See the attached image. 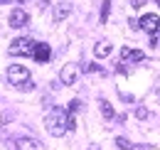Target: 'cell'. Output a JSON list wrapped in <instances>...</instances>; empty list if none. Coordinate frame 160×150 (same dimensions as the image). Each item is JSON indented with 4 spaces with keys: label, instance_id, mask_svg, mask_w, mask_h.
I'll list each match as a JSON object with an SVG mask.
<instances>
[{
    "label": "cell",
    "instance_id": "cell-7",
    "mask_svg": "<svg viewBox=\"0 0 160 150\" xmlns=\"http://www.w3.org/2000/svg\"><path fill=\"white\" fill-rule=\"evenodd\" d=\"M32 57H35L40 64L49 62V57H52V49H49V44H42V42H37V44H35V52H32Z\"/></svg>",
    "mask_w": 160,
    "mask_h": 150
},
{
    "label": "cell",
    "instance_id": "cell-18",
    "mask_svg": "<svg viewBox=\"0 0 160 150\" xmlns=\"http://www.w3.org/2000/svg\"><path fill=\"white\" fill-rule=\"evenodd\" d=\"M18 89H20V91H32V89H35V84H32V81H25V84L18 86Z\"/></svg>",
    "mask_w": 160,
    "mask_h": 150
},
{
    "label": "cell",
    "instance_id": "cell-21",
    "mask_svg": "<svg viewBox=\"0 0 160 150\" xmlns=\"http://www.w3.org/2000/svg\"><path fill=\"white\" fill-rule=\"evenodd\" d=\"M84 69H86V72H99V67H96V64H86Z\"/></svg>",
    "mask_w": 160,
    "mask_h": 150
},
{
    "label": "cell",
    "instance_id": "cell-9",
    "mask_svg": "<svg viewBox=\"0 0 160 150\" xmlns=\"http://www.w3.org/2000/svg\"><path fill=\"white\" fill-rule=\"evenodd\" d=\"M18 150H44V143H40L37 138H20Z\"/></svg>",
    "mask_w": 160,
    "mask_h": 150
},
{
    "label": "cell",
    "instance_id": "cell-6",
    "mask_svg": "<svg viewBox=\"0 0 160 150\" xmlns=\"http://www.w3.org/2000/svg\"><path fill=\"white\" fill-rule=\"evenodd\" d=\"M27 22H30V15H27L22 8H15V10L10 12V27H15V30H18V27H25Z\"/></svg>",
    "mask_w": 160,
    "mask_h": 150
},
{
    "label": "cell",
    "instance_id": "cell-3",
    "mask_svg": "<svg viewBox=\"0 0 160 150\" xmlns=\"http://www.w3.org/2000/svg\"><path fill=\"white\" fill-rule=\"evenodd\" d=\"M8 79H10V84L22 86L25 81H30V72H27V67H22V64H10V67H8Z\"/></svg>",
    "mask_w": 160,
    "mask_h": 150
},
{
    "label": "cell",
    "instance_id": "cell-15",
    "mask_svg": "<svg viewBox=\"0 0 160 150\" xmlns=\"http://www.w3.org/2000/svg\"><path fill=\"white\" fill-rule=\"evenodd\" d=\"M77 128V118H74V113H69L67 116V131H74Z\"/></svg>",
    "mask_w": 160,
    "mask_h": 150
},
{
    "label": "cell",
    "instance_id": "cell-5",
    "mask_svg": "<svg viewBox=\"0 0 160 150\" xmlns=\"http://www.w3.org/2000/svg\"><path fill=\"white\" fill-rule=\"evenodd\" d=\"M77 76H79L77 64H64L62 72H59V81H62V84H67V86H72V84H77Z\"/></svg>",
    "mask_w": 160,
    "mask_h": 150
},
{
    "label": "cell",
    "instance_id": "cell-2",
    "mask_svg": "<svg viewBox=\"0 0 160 150\" xmlns=\"http://www.w3.org/2000/svg\"><path fill=\"white\" fill-rule=\"evenodd\" d=\"M35 39H30V37H18L10 47H8V54L10 57H22V54H32L35 52Z\"/></svg>",
    "mask_w": 160,
    "mask_h": 150
},
{
    "label": "cell",
    "instance_id": "cell-20",
    "mask_svg": "<svg viewBox=\"0 0 160 150\" xmlns=\"http://www.w3.org/2000/svg\"><path fill=\"white\" fill-rule=\"evenodd\" d=\"M131 5H133V8H136V10H138V8H143V5H145V0H133V2H131Z\"/></svg>",
    "mask_w": 160,
    "mask_h": 150
},
{
    "label": "cell",
    "instance_id": "cell-17",
    "mask_svg": "<svg viewBox=\"0 0 160 150\" xmlns=\"http://www.w3.org/2000/svg\"><path fill=\"white\" fill-rule=\"evenodd\" d=\"M150 44H153V47H158V44H160V30L155 32V35H150Z\"/></svg>",
    "mask_w": 160,
    "mask_h": 150
},
{
    "label": "cell",
    "instance_id": "cell-12",
    "mask_svg": "<svg viewBox=\"0 0 160 150\" xmlns=\"http://www.w3.org/2000/svg\"><path fill=\"white\" fill-rule=\"evenodd\" d=\"M116 148L118 150H138L131 140H126V138H116Z\"/></svg>",
    "mask_w": 160,
    "mask_h": 150
},
{
    "label": "cell",
    "instance_id": "cell-16",
    "mask_svg": "<svg viewBox=\"0 0 160 150\" xmlns=\"http://www.w3.org/2000/svg\"><path fill=\"white\" fill-rule=\"evenodd\" d=\"M136 116H138L140 121H145V118H148V108H143V106H138V111H136Z\"/></svg>",
    "mask_w": 160,
    "mask_h": 150
},
{
    "label": "cell",
    "instance_id": "cell-4",
    "mask_svg": "<svg viewBox=\"0 0 160 150\" xmlns=\"http://www.w3.org/2000/svg\"><path fill=\"white\" fill-rule=\"evenodd\" d=\"M138 27L140 30H145L148 35H155L160 30V18L158 15H153V12H148V15H143V18L138 20Z\"/></svg>",
    "mask_w": 160,
    "mask_h": 150
},
{
    "label": "cell",
    "instance_id": "cell-1",
    "mask_svg": "<svg viewBox=\"0 0 160 150\" xmlns=\"http://www.w3.org/2000/svg\"><path fill=\"white\" fill-rule=\"evenodd\" d=\"M67 116H69V113L64 111L62 106H54L52 111L44 116V128H47V133L54 135V138L64 135V133H67Z\"/></svg>",
    "mask_w": 160,
    "mask_h": 150
},
{
    "label": "cell",
    "instance_id": "cell-11",
    "mask_svg": "<svg viewBox=\"0 0 160 150\" xmlns=\"http://www.w3.org/2000/svg\"><path fill=\"white\" fill-rule=\"evenodd\" d=\"M111 49H113V47H111L108 42H96V47H94V54L99 57V59H103V57L111 54Z\"/></svg>",
    "mask_w": 160,
    "mask_h": 150
},
{
    "label": "cell",
    "instance_id": "cell-22",
    "mask_svg": "<svg viewBox=\"0 0 160 150\" xmlns=\"http://www.w3.org/2000/svg\"><path fill=\"white\" fill-rule=\"evenodd\" d=\"M5 2H10V0H0V5H5Z\"/></svg>",
    "mask_w": 160,
    "mask_h": 150
},
{
    "label": "cell",
    "instance_id": "cell-19",
    "mask_svg": "<svg viewBox=\"0 0 160 150\" xmlns=\"http://www.w3.org/2000/svg\"><path fill=\"white\" fill-rule=\"evenodd\" d=\"M79 103H81V101H77V98H74V101H72V103H69V113L79 111Z\"/></svg>",
    "mask_w": 160,
    "mask_h": 150
},
{
    "label": "cell",
    "instance_id": "cell-14",
    "mask_svg": "<svg viewBox=\"0 0 160 150\" xmlns=\"http://www.w3.org/2000/svg\"><path fill=\"white\" fill-rule=\"evenodd\" d=\"M108 12H111V2H108V0H103V5H101V22H106V20H108Z\"/></svg>",
    "mask_w": 160,
    "mask_h": 150
},
{
    "label": "cell",
    "instance_id": "cell-13",
    "mask_svg": "<svg viewBox=\"0 0 160 150\" xmlns=\"http://www.w3.org/2000/svg\"><path fill=\"white\" fill-rule=\"evenodd\" d=\"M99 103H101V113H103V118H108V121H111V118L116 116L113 108H111V103H108V101H99Z\"/></svg>",
    "mask_w": 160,
    "mask_h": 150
},
{
    "label": "cell",
    "instance_id": "cell-10",
    "mask_svg": "<svg viewBox=\"0 0 160 150\" xmlns=\"http://www.w3.org/2000/svg\"><path fill=\"white\" fill-rule=\"evenodd\" d=\"M69 15H72V5H69V2H64V0H62V2L54 5V20H57V22L67 20Z\"/></svg>",
    "mask_w": 160,
    "mask_h": 150
},
{
    "label": "cell",
    "instance_id": "cell-23",
    "mask_svg": "<svg viewBox=\"0 0 160 150\" xmlns=\"http://www.w3.org/2000/svg\"><path fill=\"white\" fill-rule=\"evenodd\" d=\"M155 2H158V5H160V0H155Z\"/></svg>",
    "mask_w": 160,
    "mask_h": 150
},
{
    "label": "cell",
    "instance_id": "cell-8",
    "mask_svg": "<svg viewBox=\"0 0 160 150\" xmlns=\"http://www.w3.org/2000/svg\"><path fill=\"white\" fill-rule=\"evenodd\" d=\"M121 57H123V62H126V64H133V62H143V52H140V49H131V47H123V49H121Z\"/></svg>",
    "mask_w": 160,
    "mask_h": 150
}]
</instances>
